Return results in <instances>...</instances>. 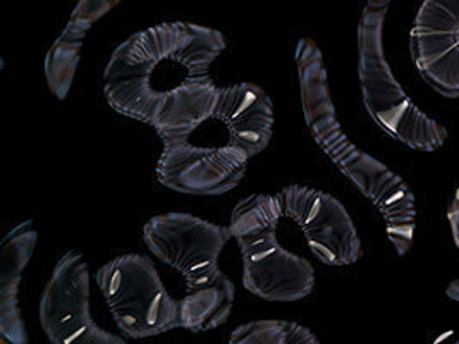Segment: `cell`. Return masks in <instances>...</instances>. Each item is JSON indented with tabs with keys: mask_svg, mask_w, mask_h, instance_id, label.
<instances>
[{
	"mask_svg": "<svg viewBox=\"0 0 459 344\" xmlns=\"http://www.w3.org/2000/svg\"><path fill=\"white\" fill-rule=\"evenodd\" d=\"M157 162L159 181L178 194L217 196L230 194L245 177L251 157L243 149L210 151L183 140H162Z\"/></svg>",
	"mask_w": 459,
	"mask_h": 344,
	"instance_id": "cell-10",
	"label": "cell"
},
{
	"mask_svg": "<svg viewBox=\"0 0 459 344\" xmlns=\"http://www.w3.org/2000/svg\"><path fill=\"white\" fill-rule=\"evenodd\" d=\"M446 295H447L449 300L459 301V280H453V282L447 286Z\"/></svg>",
	"mask_w": 459,
	"mask_h": 344,
	"instance_id": "cell-16",
	"label": "cell"
},
{
	"mask_svg": "<svg viewBox=\"0 0 459 344\" xmlns=\"http://www.w3.org/2000/svg\"><path fill=\"white\" fill-rule=\"evenodd\" d=\"M148 250L178 271L186 291L209 288L228 276L219 269V258L232 233L195 215L170 212L152 217L143 228Z\"/></svg>",
	"mask_w": 459,
	"mask_h": 344,
	"instance_id": "cell-5",
	"label": "cell"
},
{
	"mask_svg": "<svg viewBox=\"0 0 459 344\" xmlns=\"http://www.w3.org/2000/svg\"><path fill=\"white\" fill-rule=\"evenodd\" d=\"M230 344H318L314 332L290 321H255L239 325L230 338Z\"/></svg>",
	"mask_w": 459,
	"mask_h": 344,
	"instance_id": "cell-14",
	"label": "cell"
},
{
	"mask_svg": "<svg viewBox=\"0 0 459 344\" xmlns=\"http://www.w3.org/2000/svg\"><path fill=\"white\" fill-rule=\"evenodd\" d=\"M243 255V284L267 301L307 298L315 286L314 265L277 241V228L236 236Z\"/></svg>",
	"mask_w": 459,
	"mask_h": 344,
	"instance_id": "cell-8",
	"label": "cell"
},
{
	"mask_svg": "<svg viewBox=\"0 0 459 344\" xmlns=\"http://www.w3.org/2000/svg\"><path fill=\"white\" fill-rule=\"evenodd\" d=\"M421 80L446 99L459 97V0H425L410 35Z\"/></svg>",
	"mask_w": 459,
	"mask_h": 344,
	"instance_id": "cell-9",
	"label": "cell"
},
{
	"mask_svg": "<svg viewBox=\"0 0 459 344\" xmlns=\"http://www.w3.org/2000/svg\"><path fill=\"white\" fill-rule=\"evenodd\" d=\"M95 22L73 11L69 22L65 24L61 37L52 43L45 57V78L50 91L64 100L74 82L84 37Z\"/></svg>",
	"mask_w": 459,
	"mask_h": 344,
	"instance_id": "cell-12",
	"label": "cell"
},
{
	"mask_svg": "<svg viewBox=\"0 0 459 344\" xmlns=\"http://www.w3.org/2000/svg\"><path fill=\"white\" fill-rule=\"evenodd\" d=\"M393 0H368L358 24V74L363 104L377 126L418 151H436L447 129L430 119L399 85L384 54V22Z\"/></svg>",
	"mask_w": 459,
	"mask_h": 344,
	"instance_id": "cell-3",
	"label": "cell"
},
{
	"mask_svg": "<svg viewBox=\"0 0 459 344\" xmlns=\"http://www.w3.org/2000/svg\"><path fill=\"white\" fill-rule=\"evenodd\" d=\"M226 45L219 30L195 22H160L138 31L117 45L105 65L107 102L153 128L176 97L213 82L210 65Z\"/></svg>",
	"mask_w": 459,
	"mask_h": 344,
	"instance_id": "cell-1",
	"label": "cell"
},
{
	"mask_svg": "<svg viewBox=\"0 0 459 344\" xmlns=\"http://www.w3.org/2000/svg\"><path fill=\"white\" fill-rule=\"evenodd\" d=\"M108 310L127 338L145 340L181 327V301L162 284L157 267L146 255L112 258L97 272Z\"/></svg>",
	"mask_w": 459,
	"mask_h": 344,
	"instance_id": "cell-4",
	"label": "cell"
},
{
	"mask_svg": "<svg viewBox=\"0 0 459 344\" xmlns=\"http://www.w3.org/2000/svg\"><path fill=\"white\" fill-rule=\"evenodd\" d=\"M282 219L301 231L310 252L325 265H351L361 258V241L351 215L333 194L290 185L275 194Z\"/></svg>",
	"mask_w": 459,
	"mask_h": 344,
	"instance_id": "cell-7",
	"label": "cell"
},
{
	"mask_svg": "<svg viewBox=\"0 0 459 344\" xmlns=\"http://www.w3.org/2000/svg\"><path fill=\"white\" fill-rule=\"evenodd\" d=\"M294 57L305 121L316 145L376 205L397 255H406L413 246L417 228L415 194L385 164L359 150L341 128L318 45L312 39H299Z\"/></svg>",
	"mask_w": 459,
	"mask_h": 344,
	"instance_id": "cell-2",
	"label": "cell"
},
{
	"mask_svg": "<svg viewBox=\"0 0 459 344\" xmlns=\"http://www.w3.org/2000/svg\"><path fill=\"white\" fill-rule=\"evenodd\" d=\"M39 241L35 222L22 220L0 243V338L2 343L26 344L28 332L20 306V286Z\"/></svg>",
	"mask_w": 459,
	"mask_h": 344,
	"instance_id": "cell-11",
	"label": "cell"
},
{
	"mask_svg": "<svg viewBox=\"0 0 459 344\" xmlns=\"http://www.w3.org/2000/svg\"><path fill=\"white\" fill-rule=\"evenodd\" d=\"M40 323L52 344H125L91 319L90 267L80 252H67L56 263L43 289Z\"/></svg>",
	"mask_w": 459,
	"mask_h": 344,
	"instance_id": "cell-6",
	"label": "cell"
},
{
	"mask_svg": "<svg viewBox=\"0 0 459 344\" xmlns=\"http://www.w3.org/2000/svg\"><path fill=\"white\" fill-rule=\"evenodd\" d=\"M236 288L228 280L209 288L186 291L181 300V327L191 332H207L228 322Z\"/></svg>",
	"mask_w": 459,
	"mask_h": 344,
	"instance_id": "cell-13",
	"label": "cell"
},
{
	"mask_svg": "<svg viewBox=\"0 0 459 344\" xmlns=\"http://www.w3.org/2000/svg\"><path fill=\"white\" fill-rule=\"evenodd\" d=\"M447 220L451 224V233H453V239L459 248V188L455 194V198L447 209Z\"/></svg>",
	"mask_w": 459,
	"mask_h": 344,
	"instance_id": "cell-15",
	"label": "cell"
}]
</instances>
